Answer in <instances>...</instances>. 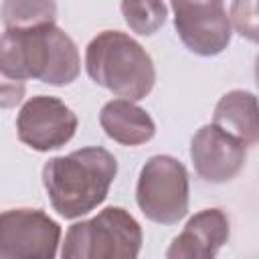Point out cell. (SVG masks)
Instances as JSON below:
<instances>
[{"label": "cell", "instance_id": "obj_1", "mask_svg": "<svg viewBox=\"0 0 259 259\" xmlns=\"http://www.w3.org/2000/svg\"><path fill=\"white\" fill-rule=\"evenodd\" d=\"M79 69L77 45L55 24L0 34V75L10 81L38 79L63 87L79 77Z\"/></svg>", "mask_w": 259, "mask_h": 259}, {"label": "cell", "instance_id": "obj_2", "mask_svg": "<svg viewBox=\"0 0 259 259\" xmlns=\"http://www.w3.org/2000/svg\"><path fill=\"white\" fill-rule=\"evenodd\" d=\"M117 174V160L101 146L75 150L51 158L42 166V184L53 208L65 219H79L95 210Z\"/></svg>", "mask_w": 259, "mask_h": 259}, {"label": "cell", "instance_id": "obj_3", "mask_svg": "<svg viewBox=\"0 0 259 259\" xmlns=\"http://www.w3.org/2000/svg\"><path fill=\"white\" fill-rule=\"evenodd\" d=\"M85 69L97 85L125 101L144 99L156 83L152 57L119 30H103L87 45Z\"/></svg>", "mask_w": 259, "mask_h": 259}, {"label": "cell", "instance_id": "obj_4", "mask_svg": "<svg viewBox=\"0 0 259 259\" xmlns=\"http://www.w3.org/2000/svg\"><path fill=\"white\" fill-rule=\"evenodd\" d=\"M142 227L121 206H107L89 221L69 227L61 259H138Z\"/></svg>", "mask_w": 259, "mask_h": 259}, {"label": "cell", "instance_id": "obj_5", "mask_svg": "<svg viewBox=\"0 0 259 259\" xmlns=\"http://www.w3.org/2000/svg\"><path fill=\"white\" fill-rule=\"evenodd\" d=\"M136 202L146 219L176 225L188 212V172L172 156H152L140 170Z\"/></svg>", "mask_w": 259, "mask_h": 259}, {"label": "cell", "instance_id": "obj_6", "mask_svg": "<svg viewBox=\"0 0 259 259\" xmlns=\"http://www.w3.org/2000/svg\"><path fill=\"white\" fill-rule=\"evenodd\" d=\"M61 227L40 208L0 212V259H55Z\"/></svg>", "mask_w": 259, "mask_h": 259}, {"label": "cell", "instance_id": "obj_7", "mask_svg": "<svg viewBox=\"0 0 259 259\" xmlns=\"http://www.w3.org/2000/svg\"><path fill=\"white\" fill-rule=\"evenodd\" d=\"M79 119L69 105L53 95H36L24 101L16 117L18 140L36 152L65 146L77 132Z\"/></svg>", "mask_w": 259, "mask_h": 259}, {"label": "cell", "instance_id": "obj_8", "mask_svg": "<svg viewBox=\"0 0 259 259\" xmlns=\"http://www.w3.org/2000/svg\"><path fill=\"white\" fill-rule=\"evenodd\" d=\"M174 26L184 47L200 57H214L231 42V20L219 0L172 2Z\"/></svg>", "mask_w": 259, "mask_h": 259}, {"label": "cell", "instance_id": "obj_9", "mask_svg": "<svg viewBox=\"0 0 259 259\" xmlns=\"http://www.w3.org/2000/svg\"><path fill=\"white\" fill-rule=\"evenodd\" d=\"M190 158L196 174L212 184L233 180L245 166L247 148L212 123L202 125L190 142Z\"/></svg>", "mask_w": 259, "mask_h": 259}, {"label": "cell", "instance_id": "obj_10", "mask_svg": "<svg viewBox=\"0 0 259 259\" xmlns=\"http://www.w3.org/2000/svg\"><path fill=\"white\" fill-rule=\"evenodd\" d=\"M229 219L221 208H204L188 219L178 237L166 249V259H214L229 241Z\"/></svg>", "mask_w": 259, "mask_h": 259}, {"label": "cell", "instance_id": "obj_11", "mask_svg": "<svg viewBox=\"0 0 259 259\" xmlns=\"http://www.w3.org/2000/svg\"><path fill=\"white\" fill-rule=\"evenodd\" d=\"M99 123L107 138L121 146H142L156 134V123L146 109L125 99H111L99 111Z\"/></svg>", "mask_w": 259, "mask_h": 259}, {"label": "cell", "instance_id": "obj_12", "mask_svg": "<svg viewBox=\"0 0 259 259\" xmlns=\"http://www.w3.org/2000/svg\"><path fill=\"white\" fill-rule=\"evenodd\" d=\"M212 125L239 140L245 148H253L259 142L257 97L243 89L225 93L214 107Z\"/></svg>", "mask_w": 259, "mask_h": 259}, {"label": "cell", "instance_id": "obj_13", "mask_svg": "<svg viewBox=\"0 0 259 259\" xmlns=\"http://www.w3.org/2000/svg\"><path fill=\"white\" fill-rule=\"evenodd\" d=\"M57 4L47 0H6L0 6V18L6 30H26L55 24Z\"/></svg>", "mask_w": 259, "mask_h": 259}, {"label": "cell", "instance_id": "obj_14", "mask_svg": "<svg viewBox=\"0 0 259 259\" xmlns=\"http://www.w3.org/2000/svg\"><path fill=\"white\" fill-rule=\"evenodd\" d=\"M166 10L168 6L164 2H121V14L125 18V24L138 32V34H154L164 22H166Z\"/></svg>", "mask_w": 259, "mask_h": 259}, {"label": "cell", "instance_id": "obj_15", "mask_svg": "<svg viewBox=\"0 0 259 259\" xmlns=\"http://www.w3.org/2000/svg\"><path fill=\"white\" fill-rule=\"evenodd\" d=\"M251 4V2H249ZM249 4L247 2H233L231 4V14L233 16H229V20L233 18V22H235V28L239 30V34L241 36H247L249 40H257V16H255V10L251 12V14H247V10H249Z\"/></svg>", "mask_w": 259, "mask_h": 259}, {"label": "cell", "instance_id": "obj_16", "mask_svg": "<svg viewBox=\"0 0 259 259\" xmlns=\"http://www.w3.org/2000/svg\"><path fill=\"white\" fill-rule=\"evenodd\" d=\"M24 95V83L10 81L4 75H0V107H14L22 101Z\"/></svg>", "mask_w": 259, "mask_h": 259}]
</instances>
